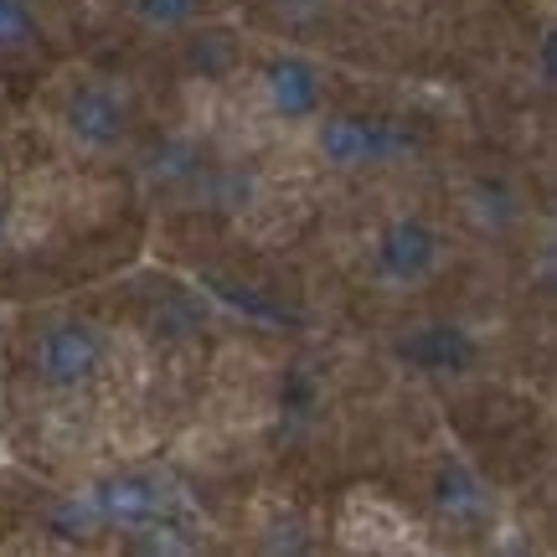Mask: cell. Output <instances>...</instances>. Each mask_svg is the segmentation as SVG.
Listing matches in <instances>:
<instances>
[{
    "label": "cell",
    "instance_id": "1",
    "mask_svg": "<svg viewBox=\"0 0 557 557\" xmlns=\"http://www.w3.org/2000/svg\"><path fill=\"white\" fill-rule=\"evenodd\" d=\"M315 150L336 171H361V165H393L413 156L418 139L377 114H315Z\"/></svg>",
    "mask_w": 557,
    "mask_h": 557
},
{
    "label": "cell",
    "instance_id": "2",
    "mask_svg": "<svg viewBox=\"0 0 557 557\" xmlns=\"http://www.w3.org/2000/svg\"><path fill=\"white\" fill-rule=\"evenodd\" d=\"M103 357H109V346H103V331L94 320H52L47 331L37 336L32 346V372H37L41 387H52V393H78L88 382L103 372Z\"/></svg>",
    "mask_w": 557,
    "mask_h": 557
},
{
    "label": "cell",
    "instance_id": "3",
    "mask_svg": "<svg viewBox=\"0 0 557 557\" xmlns=\"http://www.w3.org/2000/svg\"><path fill=\"white\" fill-rule=\"evenodd\" d=\"M444 263V238L434 222L423 218H393L377 233L372 248V269L387 289H418L423 278H434V269Z\"/></svg>",
    "mask_w": 557,
    "mask_h": 557
},
{
    "label": "cell",
    "instance_id": "4",
    "mask_svg": "<svg viewBox=\"0 0 557 557\" xmlns=\"http://www.w3.org/2000/svg\"><path fill=\"white\" fill-rule=\"evenodd\" d=\"M393 357L423 377H465V372H475L480 341L455 320H423L393 341Z\"/></svg>",
    "mask_w": 557,
    "mask_h": 557
},
{
    "label": "cell",
    "instance_id": "5",
    "mask_svg": "<svg viewBox=\"0 0 557 557\" xmlns=\"http://www.w3.org/2000/svg\"><path fill=\"white\" fill-rule=\"evenodd\" d=\"M62 124L67 135L88 145V150H114L129 135V103H124L120 88L109 83H83L67 94V109H62Z\"/></svg>",
    "mask_w": 557,
    "mask_h": 557
},
{
    "label": "cell",
    "instance_id": "6",
    "mask_svg": "<svg viewBox=\"0 0 557 557\" xmlns=\"http://www.w3.org/2000/svg\"><path fill=\"white\" fill-rule=\"evenodd\" d=\"M263 94H269V109L284 124H305L325 109V73L310 58L284 52V58L263 62Z\"/></svg>",
    "mask_w": 557,
    "mask_h": 557
},
{
    "label": "cell",
    "instance_id": "7",
    "mask_svg": "<svg viewBox=\"0 0 557 557\" xmlns=\"http://www.w3.org/2000/svg\"><path fill=\"white\" fill-rule=\"evenodd\" d=\"M94 517L109 527H156L160 521V485L150 475H114L88 496Z\"/></svg>",
    "mask_w": 557,
    "mask_h": 557
},
{
    "label": "cell",
    "instance_id": "8",
    "mask_svg": "<svg viewBox=\"0 0 557 557\" xmlns=\"http://www.w3.org/2000/svg\"><path fill=\"white\" fill-rule=\"evenodd\" d=\"M434 506L449 521H485L491 517V491L470 465H444L434 475Z\"/></svg>",
    "mask_w": 557,
    "mask_h": 557
},
{
    "label": "cell",
    "instance_id": "9",
    "mask_svg": "<svg viewBox=\"0 0 557 557\" xmlns=\"http://www.w3.org/2000/svg\"><path fill=\"white\" fill-rule=\"evenodd\" d=\"M41 47V21L32 16L26 0H0V58L16 52H37Z\"/></svg>",
    "mask_w": 557,
    "mask_h": 557
},
{
    "label": "cell",
    "instance_id": "10",
    "mask_svg": "<svg viewBox=\"0 0 557 557\" xmlns=\"http://www.w3.org/2000/svg\"><path fill=\"white\" fill-rule=\"evenodd\" d=\"M197 11H201V0H135L139 26H150V32H176Z\"/></svg>",
    "mask_w": 557,
    "mask_h": 557
},
{
    "label": "cell",
    "instance_id": "11",
    "mask_svg": "<svg viewBox=\"0 0 557 557\" xmlns=\"http://www.w3.org/2000/svg\"><path fill=\"white\" fill-rule=\"evenodd\" d=\"M11 186H0V243H5V233H11Z\"/></svg>",
    "mask_w": 557,
    "mask_h": 557
}]
</instances>
